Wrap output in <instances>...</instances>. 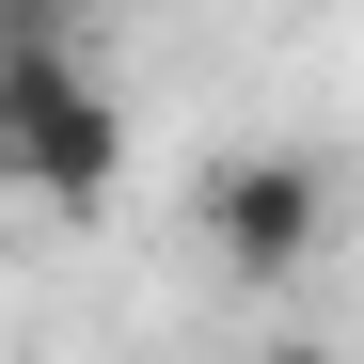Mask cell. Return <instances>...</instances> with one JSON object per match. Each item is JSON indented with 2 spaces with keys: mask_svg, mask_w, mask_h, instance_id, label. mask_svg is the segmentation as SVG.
<instances>
[{
  "mask_svg": "<svg viewBox=\"0 0 364 364\" xmlns=\"http://www.w3.org/2000/svg\"><path fill=\"white\" fill-rule=\"evenodd\" d=\"M0 191L48 206V222H95L127 191V111H111V80L80 64V32L0 48Z\"/></svg>",
  "mask_w": 364,
  "mask_h": 364,
  "instance_id": "6da1fadb",
  "label": "cell"
},
{
  "mask_svg": "<svg viewBox=\"0 0 364 364\" xmlns=\"http://www.w3.org/2000/svg\"><path fill=\"white\" fill-rule=\"evenodd\" d=\"M191 237H206L237 285H301V269L333 254V174L301 159V143H237V159H206Z\"/></svg>",
  "mask_w": 364,
  "mask_h": 364,
  "instance_id": "7a4b0ae2",
  "label": "cell"
},
{
  "mask_svg": "<svg viewBox=\"0 0 364 364\" xmlns=\"http://www.w3.org/2000/svg\"><path fill=\"white\" fill-rule=\"evenodd\" d=\"M48 32H80V0H0V48H48Z\"/></svg>",
  "mask_w": 364,
  "mask_h": 364,
  "instance_id": "3957f363",
  "label": "cell"
}]
</instances>
